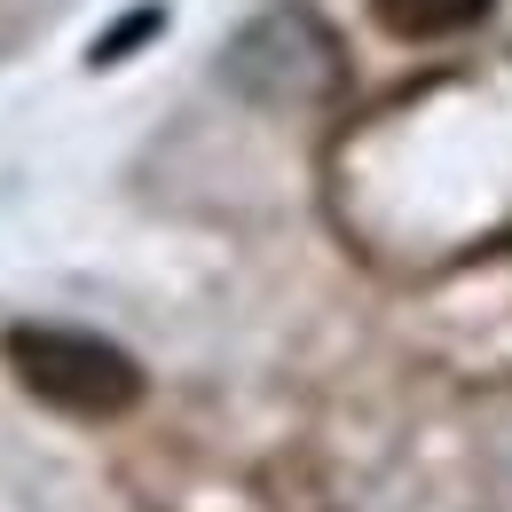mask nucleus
Instances as JSON below:
<instances>
[{
	"label": "nucleus",
	"mask_w": 512,
	"mask_h": 512,
	"mask_svg": "<svg viewBox=\"0 0 512 512\" xmlns=\"http://www.w3.org/2000/svg\"><path fill=\"white\" fill-rule=\"evenodd\" d=\"M8 371L32 402L64 410V418H127L142 402V363H134L119 339L103 331H79V323H16L0 339Z\"/></svg>",
	"instance_id": "nucleus-1"
},
{
	"label": "nucleus",
	"mask_w": 512,
	"mask_h": 512,
	"mask_svg": "<svg viewBox=\"0 0 512 512\" xmlns=\"http://www.w3.org/2000/svg\"><path fill=\"white\" fill-rule=\"evenodd\" d=\"M213 79H221L237 103L300 111V103H323V95L339 87V40L323 32V16L308 0H276V8H260L253 24L221 48Z\"/></svg>",
	"instance_id": "nucleus-2"
},
{
	"label": "nucleus",
	"mask_w": 512,
	"mask_h": 512,
	"mask_svg": "<svg viewBox=\"0 0 512 512\" xmlns=\"http://www.w3.org/2000/svg\"><path fill=\"white\" fill-rule=\"evenodd\" d=\"M371 16H379L386 40H457V32H473L481 16H489V0H371Z\"/></svg>",
	"instance_id": "nucleus-3"
},
{
	"label": "nucleus",
	"mask_w": 512,
	"mask_h": 512,
	"mask_svg": "<svg viewBox=\"0 0 512 512\" xmlns=\"http://www.w3.org/2000/svg\"><path fill=\"white\" fill-rule=\"evenodd\" d=\"M142 32H166V8H134L119 32H103V40H95V64H119V56H134V40H142Z\"/></svg>",
	"instance_id": "nucleus-4"
}]
</instances>
